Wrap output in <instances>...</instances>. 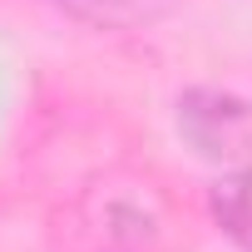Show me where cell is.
Returning a JSON list of instances; mask_svg holds the SVG:
<instances>
[{"label": "cell", "instance_id": "obj_1", "mask_svg": "<svg viewBox=\"0 0 252 252\" xmlns=\"http://www.w3.org/2000/svg\"><path fill=\"white\" fill-rule=\"evenodd\" d=\"M178 139L208 168L213 222L252 252V99L227 89H188L178 99Z\"/></svg>", "mask_w": 252, "mask_h": 252}, {"label": "cell", "instance_id": "obj_2", "mask_svg": "<svg viewBox=\"0 0 252 252\" xmlns=\"http://www.w3.org/2000/svg\"><path fill=\"white\" fill-rule=\"evenodd\" d=\"M45 5H55L94 30H139V25L158 20L173 0H45Z\"/></svg>", "mask_w": 252, "mask_h": 252}]
</instances>
